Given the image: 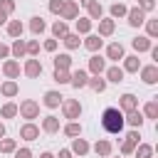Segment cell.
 <instances>
[{
    "label": "cell",
    "mask_w": 158,
    "mask_h": 158,
    "mask_svg": "<svg viewBox=\"0 0 158 158\" xmlns=\"http://www.w3.org/2000/svg\"><path fill=\"white\" fill-rule=\"evenodd\" d=\"M123 114L116 109V106H109V109H104V114H101V128L106 131V133H121L123 131Z\"/></svg>",
    "instance_id": "obj_1"
},
{
    "label": "cell",
    "mask_w": 158,
    "mask_h": 158,
    "mask_svg": "<svg viewBox=\"0 0 158 158\" xmlns=\"http://www.w3.org/2000/svg\"><path fill=\"white\" fill-rule=\"evenodd\" d=\"M62 114H64V118L77 121L81 116V101L79 99H64L62 101Z\"/></svg>",
    "instance_id": "obj_2"
},
{
    "label": "cell",
    "mask_w": 158,
    "mask_h": 158,
    "mask_svg": "<svg viewBox=\"0 0 158 158\" xmlns=\"http://www.w3.org/2000/svg\"><path fill=\"white\" fill-rule=\"evenodd\" d=\"M17 114H20L22 118L32 121V118H37V116H40V104H37L35 99H25V101L17 106Z\"/></svg>",
    "instance_id": "obj_3"
},
{
    "label": "cell",
    "mask_w": 158,
    "mask_h": 158,
    "mask_svg": "<svg viewBox=\"0 0 158 158\" xmlns=\"http://www.w3.org/2000/svg\"><path fill=\"white\" fill-rule=\"evenodd\" d=\"M138 143H141V133H138V128H133L123 138V143H121V156H133V151H136Z\"/></svg>",
    "instance_id": "obj_4"
},
{
    "label": "cell",
    "mask_w": 158,
    "mask_h": 158,
    "mask_svg": "<svg viewBox=\"0 0 158 158\" xmlns=\"http://www.w3.org/2000/svg\"><path fill=\"white\" fill-rule=\"evenodd\" d=\"M116 109H118L121 114L136 111V109H138V96H136V94H128V91H126V94H121V96H118V106H116Z\"/></svg>",
    "instance_id": "obj_5"
},
{
    "label": "cell",
    "mask_w": 158,
    "mask_h": 158,
    "mask_svg": "<svg viewBox=\"0 0 158 158\" xmlns=\"http://www.w3.org/2000/svg\"><path fill=\"white\" fill-rule=\"evenodd\" d=\"M89 72H91V77H101L106 72V59L101 54H91L89 57Z\"/></svg>",
    "instance_id": "obj_6"
},
{
    "label": "cell",
    "mask_w": 158,
    "mask_h": 158,
    "mask_svg": "<svg viewBox=\"0 0 158 158\" xmlns=\"http://www.w3.org/2000/svg\"><path fill=\"white\" fill-rule=\"evenodd\" d=\"M20 138H22V141H37V138H40V126L32 123V121L22 123V126H20Z\"/></svg>",
    "instance_id": "obj_7"
},
{
    "label": "cell",
    "mask_w": 158,
    "mask_h": 158,
    "mask_svg": "<svg viewBox=\"0 0 158 158\" xmlns=\"http://www.w3.org/2000/svg\"><path fill=\"white\" fill-rule=\"evenodd\" d=\"M126 22H128L131 27H141V25L146 22V12H143L141 7H128V12H126Z\"/></svg>",
    "instance_id": "obj_8"
},
{
    "label": "cell",
    "mask_w": 158,
    "mask_h": 158,
    "mask_svg": "<svg viewBox=\"0 0 158 158\" xmlns=\"http://www.w3.org/2000/svg\"><path fill=\"white\" fill-rule=\"evenodd\" d=\"M22 72H25V77H30V79H37V77L42 74V62H40V59H35V57H30V59L25 62Z\"/></svg>",
    "instance_id": "obj_9"
},
{
    "label": "cell",
    "mask_w": 158,
    "mask_h": 158,
    "mask_svg": "<svg viewBox=\"0 0 158 158\" xmlns=\"http://www.w3.org/2000/svg\"><path fill=\"white\" fill-rule=\"evenodd\" d=\"M62 101H64V96H62L57 89H49V91H44V96H42V104H44L47 109H57V106H62Z\"/></svg>",
    "instance_id": "obj_10"
},
{
    "label": "cell",
    "mask_w": 158,
    "mask_h": 158,
    "mask_svg": "<svg viewBox=\"0 0 158 158\" xmlns=\"http://www.w3.org/2000/svg\"><path fill=\"white\" fill-rule=\"evenodd\" d=\"M126 57V52H123V44L121 42H111L109 47H106V57L104 59H111V62H121Z\"/></svg>",
    "instance_id": "obj_11"
},
{
    "label": "cell",
    "mask_w": 158,
    "mask_h": 158,
    "mask_svg": "<svg viewBox=\"0 0 158 158\" xmlns=\"http://www.w3.org/2000/svg\"><path fill=\"white\" fill-rule=\"evenodd\" d=\"M64 22L67 20H77L79 17V5L74 2V0H64V7H62V15H59Z\"/></svg>",
    "instance_id": "obj_12"
},
{
    "label": "cell",
    "mask_w": 158,
    "mask_h": 158,
    "mask_svg": "<svg viewBox=\"0 0 158 158\" xmlns=\"http://www.w3.org/2000/svg\"><path fill=\"white\" fill-rule=\"evenodd\" d=\"M123 62V74H136L138 69H141V59H138V54H128V57H123L121 59Z\"/></svg>",
    "instance_id": "obj_13"
},
{
    "label": "cell",
    "mask_w": 158,
    "mask_h": 158,
    "mask_svg": "<svg viewBox=\"0 0 158 158\" xmlns=\"http://www.w3.org/2000/svg\"><path fill=\"white\" fill-rule=\"evenodd\" d=\"M20 72H22V69H20V62H17V59H5V62H2V74H5L7 79H17Z\"/></svg>",
    "instance_id": "obj_14"
},
{
    "label": "cell",
    "mask_w": 158,
    "mask_h": 158,
    "mask_svg": "<svg viewBox=\"0 0 158 158\" xmlns=\"http://www.w3.org/2000/svg\"><path fill=\"white\" fill-rule=\"evenodd\" d=\"M141 79H143V84H156L158 81V64L141 67Z\"/></svg>",
    "instance_id": "obj_15"
},
{
    "label": "cell",
    "mask_w": 158,
    "mask_h": 158,
    "mask_svg": "<svg viewBox=\"0 0 158 158\" xmlns=\"http://www.w3.org/2000/svg\"><path fill=\"white\" fill-rule=\"evenodd\" d=\"M86 81H89V72H84V69H74L72 77H69V84H72L74 89H84Z\"/></svg>",
    "instance_id": "obj_16"
},
{
    "label": "cell",
    "mask_w": 158,
    "mask_h": 158,
    "mask_svg": "<svg viewBox=\"0 0 158 158\" xmlns=\"http://www.w3.org/2000/svg\"><path fill=\"white\" fill-rule=\"evenodd\" d=\"M72 156H86L89 151H91V146L86 143V138H81V136H77V138H72Z\"/></svg>",
    "instance_id": "obj_17"
},
{
    "label": "cell",
    "mask_w": 158,
    "mask_h": 158,
    "mask_svg": "<svg viewBox=\"0 0 158 158\" xmlns=\"http://www.w3.org/2000/svg\"><path fill=\"white\" fill-rule=\"evenodd\" d=\"M114 30H116V20H111V17H101L99 20V37H111Z\"/></svg>",
    "instance_id": "obj_18"
},
{
    "label": "cell",
    "mask_w": 158,
    "mask_h": 158,
    "mask_svg": "<svg viewBox=\"0 0 158 158\" xmlns=\"http://www.w3.org/2000/svg\"><path fill=\"white\" fill-rule=\"evenodd\" d=\"M131 47L136 49V54H141V52H148V49L153 47V42H151L146 35H138V37H133V40H131Z\"/></svg>",
    "instance_id": "obj_19"
},
{
    "label": "cell",
    "mask_w": 158,
    "mask_h": 158,
    "mask_svg": "<svg viewBox=\"0 0 158 158\" xmlns=\"http://www.w3.org/2000/svg\"><path fill=\"white\" fill-rule=\"evenodd\" d=\"M104 74H106V81H111V84H121V81H123V77H126V74H123V69H121L118 64L106 67V72H104Z\"/></svg>",
    "instance_id": "obj_20"
},
{
    "label": "cell",
    "mask_w": 158,
    "mask_h": 158,
    "mask_svg": "<svg viewBox=\"0 0 158 158\" xmlns=\"http://www.w3.org/2000/svg\"><path fill=\"white\" fill-rule=\"evenodd\" d=\"M111 151H114V146H111V141H106V138H99V141L94 143V153H96L99 158H109Z\"/></svg>",
    "instance_id": "obj_21"
},
{
    "label": "cell",
    "mask_w": 158,
    "mask_h": 158,
    "mask_svg": "<svg viewBox=\"0 0 158 158\" xmlns=\"http://www.w3.org/2000/svg\"><path fill=\"white\" fill-rule=\"evenodd\" d=\"M84 47H86L89 52H94V54H96V52L104 47V37H99V35H91V32H89V35H86V40H84Z\"/></svg>",
    "instance_id": "obj_22"
},
{
    "label": "cell",
    "mask_w": 158,
    "mask_h": 158,
    "mask_svg": "<svg viewBox=\"0 0 158 158\" xmlns=\"http://www.w3.org/2000/svg\"><path fill=\"white\" fill-rule=\"evenodd\" d=\"M143 114L136 109V111H128V114H123V123H128V126H133V128H141L143 126Z\"/></svg>",
    "instance_id": "obj_23"
},
{
    "label": "cell",
    "mask_w": 158,
    "mask_h": 158,
    "mask_svg": "<svg viewBox=\"0 0 158 158\" xmlns=\"http://www.w3.org/2000/svg\"><path fill=\"white\" fill-rule=\"evenodd\" d=\"M0 94H2V96H7V99L17 96V94H20V86H17V81H15V79H7V81H2V84H0Z\"/></svg>",
    "instance_id": "obj_24"
},
{
    "label": "cell",
    "mask_w": 158,
    "mask_h": 158,
    "mask_svg": "<svg viewBox=\"0 0 158 158\" xmlns=\"http://www.w3.org/2000/svg\"><path fill=\"white\" fill-rule=\"evenodd\" d=\"M40 128H42L44 133H57V131H59V118L49 114V116L42 118V126H40Z\"/></svg>",
    "instance_id": "obj_25"
},
{
    "label": "cell",
    "mask_w": 158,
    "mask_h": 158,
    "mask_svg": "<svg viewBox=\"0 0 158 158\" xmlns=\"http://www.w3.org/2000/svg\"><path fill=\"white\" fill-rule=\"evenodd\" d=\"M86 12H89L86 17H89L91 22H99V20L104 17V7H101V2H99V0H96V2H91V5L86 7Z\"/></svg>",
    "instance_id": "obj_26"
},
{
    "label": "cell",
    "mask_w": 158,
    "mask_h": 158,
    "mask_svg": "<svg viewBox=\"0 0 158 158\" xmlns=\"http://www.w3.org/2000/svg\"><path fill=\"white\" fill-rule=\"evenodd\" d=\"M44 30H47V22H44V20H42L40 15H35V17H30V32H32L35 37H37V35H42Z\"/></svg>",
    "instance_id": "obj_27"
},
{
    "label": "cell",
    "mask_w": 158,
    "mask_h": 158,
    "mask_svg": "<svg viewBox=\"0 0 158 158\" xmlns=\"http://www.w3.org/2000/svg\"><path fill=\"white\" fill-rule=\"evenodd\" d=\"M22 32H25V25H22L20 20H10V22H7V35H10L12 40H20Z\"/></svg>",
    "instance_id": "obj_28"
},
{
    "label": "cell",
    "mask_w": 158,
    "mask_h": 158,
    "mask_svg": "<svg viewBox=\"0 0 158 158\" xmlns=\"http://www.w3.org/2000/svg\"><path fill=\"white\" fill-rule=\"evenodd\" d=\"M106 84H109V81H106L104 77H89V81H86V86L94 89L96 94H104V91H106Z\"/></svg>",
    "instance_id": "obj_29"
},
{
    "label": "cell",
    "mask_w": 158,
    "mask_h": 158,
    "mask_svg": "<svg viewBox=\"0 0 158 158\" xmlns=\"http://www.w3.org/2000/svg\"><path fill=\"white\" fill-rule=\"evenodd\" d=\"M91 25H94V22H91L89 17H77V20H74L77 35H89V32H91Z\"/></svg>",
    "instance_id": "obj_30"
},
{
    "label": "cell",
    "mask_w": 158,
    "mask_h": 158,
    "mask_svg": "<svg viewBox=\"0 0 158 158\" xmlns=\"http://www.w3.org/2000/svg\"><path fill=\"white\" fill-rule=\"evenodd\" d=\"M62 42H64L67 49H79V44H81V40H79L77 32H67V35L62 37Z\"/></svg>",
    "instance_id": "obj_31"
},
{
    "label": "cell",
    "mask_w": 158,
    "mask_h": 158,
    "mask_svg": "<svg viewBox=\"0 0 158 158\" xmlns=\"http://www.w3.org/2000/svg\"><path fill=\"white\" fill-rule=\"evenodd\" d=\"M69 67H72V57H69L67 52L54 54V69H67V72H69Z\"/></svg>",
    "instance_id": "obj_32"
},
{
    "label": "cell",
    "mask_w": 158,
    "mask_h": 158,
    "mask_svg": "<svg viewBox=\"0 0 158 158\" xmlns=\"http://www.w3.org/2000/svg\"><path fill=\"white\" fill-rule=\"evenodd\" d=\"M109 12H111V20H121V17H126L128 7H126L123 2H114V5L109 7Z\"/></svg>",
    "instance_id": "obj_33"
},
{
    "label": "cell",
    "mask_w": 158,
    "mask_h": 158,
    "mask_svg": "<svg viewBox=\"0 0 158 158\" xmlns=\"http://www.w3.org/2000/svg\"><path fill=\"white\" fill-rule=\"evenodd\" d=\"M10 54L15 57V59H22L27 52H25V40H15L12 44H10Z\"/></svg>",
    "instance_id": "obj_34"
},
{
    "label": "cell",
    "mask_w": 158,
    "mask_h": 158,
    "mask_svg": "<svg viewBox=\"0 0 158 158\" xmlns=\"http://www.w3.org/2000/svg\"><path fill=\"white\" fill-rule=\"evenodd\" d=\"M67 32H69V27H67V22H64V20H57V22L52 25V35H54V40H62Z\"/></svg>",
    "instance_id": "obj_35"
},
{
    "label": "cell",
    "mask_w": 158,
    "mask_h": 158,
    "mask_svg": "<svg viewBox=\"0 0 158 158\" xmlns=\"http://www.w3.org/2000/svg\"><path fill=\"white\" fill-rule=\"evenodd\" d=\"M0 116H2V118H15V116H17V104H15V101H7V104H2V109H0Z\"/></svg>",
    "instance_id": "obj_36"
},
{
    "label": "cell",
    "mask_w": 158,
    "mask_h": 158,
    "mask_svg": "<svg viewBox=\"0 0 158 158\" xmlns=\"http://www.w3.org/2000/svg\"><path fill=\"white\" fill-rule=\"evenodd\" d=\"M143 118H158V101L156 99H151L143 106Z\"/></svg>",
    "instance_id": "obj_37"
},
{
    "label": "cell",
    "mask_w": 158,
    "mask_h": 158,
    "mask_svg": "<svg viewBox=\"0 0 158 158\" xmlns=\"http://www.w3.org/2000/svg\"><path fill=\"white\" fill-rule=\"evenodd\" d=\"M64 136H69V138L81 136V123H79V121H69V123L64 126Z\"/></svg>",
    "instance_id": "obj_38"
},
{
    "label": "cell",
    "mask_w": 158,
    "mask_h": 158,
    "mask_svg": "<svg viewBox=\"0 0 158 158\" xmlns=\"http://www.w3.org/2000/svg\"><path fill=\"white\" fill-rule=\"evenodd\" d=\"M133 156H136V158H153V146H148V143H138L136 151H133Z\"/></svg>",
    "instance_id": "obj_39"
},
{
    "label": "cell",
    "mask_w": 158,
    "mask_h": 158,
    "mask_svg": "<svg viewBox=\"0 0 158 158\" xmlns=\"http://www.w3.org/2000/svg\"><path fill=\"white\" fill-rule=\"evenodd\" d=\"M143 25H146V37L153 42V40L158 37V20H146Z\"/></svg>",
    "instance_id": "obj_40"
},
{
    "label": "cell",
    "mask_w": 158,
    "mask_h": 158,
    "mask_svg": "<svg viewBox=\"0 0 158 158\" xmlns=\"http://www.w3.org/2000/svg\"><path fill=\"white\" fill-rule=\"evenodd\" d=\"M15 151H17L15 138H0V153H15Z\"/></svg>",
    "instance_id": "obj_41"
},
{
    "label": "cell",
    "mask_w": 158,
    "mask_h": 158,
    "mask_svg": "<svg viewBox=\"0 0 158 158\" xmlns=\"http://www.w3.org/2000/svg\"><path fill=\"white\" fill-rule=\"evenodd\" d=\"M69 77H72V72H67V69H54V74H52V79L57 84H69Z\"/></svg>",
    "instance_id": "obj_42"
},
{
    "label": "cell",
    "mask_w": 158,
    "mask_h": 158,
    "mask_svg": "<svg viewBox=\"0 0 158 158\" xmlns=\"http://www.w3.org/2000/svg\"><path fill=\"white\" fill-rule=\"evenodd\" d=\"M25 52H27L30 57H37V54H40V42H37V40L25 42Z\"/></svg>",
    "instance_id": "obj_43"
},
{
    "label": "cell",
    "mask_w": 158,
    "mask_h": 158,
    "mask_svg": "<svg viewBox=\"0 0 158 158\" xmlns=\"http://www.w3.org/2000/svg\"><path fill=\"white\" fill-rule=\"evenodd\" d=\"M0 12L10 17V15L15 12V0H0Z\"/></svg>",
    "instance_id": "obj_44"
},
{
    "label": "cell",
    "mask_w": 158,
    "mask_h": 158,
    "mask_svg": "<svg viewBox=\"0 0 158 158\" xmlns=\"http://www.w3.org/2000/svg\"><path fill=\"white\" fill-rule=\"evenodd\" d=\"M49 12L52 15H62V7H64V0H49Z\"/></svg>",
    "instance_id": "obj_45"
},
{
    "label": "cell",
    "mask_w": 158,
    "mask_h": 158,
    "mask_svg": "<svg viewBox=\"0 0 158 158\" xmlns=\"http://www.w3.org/2000/svg\"><path fill=\"white\" fill-rule=\"evenodd\" d=\"M136 7H141L143 12H151V10H156V0H138Z\"/></svg>",
    "instance_id": "obj_46"
},
{
    "label": "cell",
    "mask_w": 158,
    "mask_h": 158,
    "mask_svg": "<svg viewBox=\"0 0 158 158\" xmlns=\"http://www.w3.org/2000/svg\"><path fill=\"white\" fill-rule=\"evenodd\" d=\"M57 44H59V42L52 37V40H44V42H42V49H44V52H57Z\"/></svg>",
    "instance_id": "obj_47"
},
{
    "label": "cell",
    "mask_w": 158,
    "mask_h": 158,
    "mask_svg": "<svg viewBox=\"0 0 158 158\" xmlns=\"http://www.w3.org/2000/svg\"><path fill=\"white\" fill-rule=\"evenodd\" d=\"M15 158H32V151L30 148H17L15 151Z\"/></svg>",
    "instance_id": "obj_48"
},
{
    "label": "cell",
    "mask_w": 158,
    "mask_h": 158,
    "mask_svg": "<svg viewBox=\"0 0 158 158\" xmlns=\"http://www.w3.org/2000/svg\"><path fill=\"white\" fill-rule=\"evenodd\" d=\"M7 57H10V47L0 42V59H7Z\"/></svg>",
    "instance_id": "obj_49"
},
{
    "label": "cell",
    "mask_w": 158,
    "mask_h": 158,
    "mask_svg": "<svg viewBox=\"0 0 158 158\" xmlns=\"http://www.w3.org/2000/svg\"><path fill=\"white\" fill-rule=\"evenodd\" d=\"M54 158H72V151H69V148H62V151H59Z\"/></svg>",
    "instance_id": "obj_50"
},
{
    "label": "cell",
    "mask_w": 158,
    "mask_h": 158,
    "mask_svg": "<svg viewBox=\"0 0 158 158\" xmlns=\"http://www.w3.org/2000/svg\"><path fill=\"white\" fill-rule=\"evenodd\" d=\"M91 2H96V0H79V2H77V5H81V7H89V5H91Z\"/></svg>",
    "instance_id": "obj_51"
},
{
    "label": "cell",
    "mask_w": 158,
    "mask_h": 158,
    "mask_svg": "<svg viewBox=\"0 0 158 158\" xmlns=\"http://www.w3.org/2000/svg\"><path fill=\"white\" fill-rule=\"evenodd\" d=\"M0 138H5V123L0 121Z\"/></svg>",
    "instance_id": "obj_52"
},
{
    "label": "cell",
    "mask_w": 158,
    "mask_h": 158,
    "mask_svg": "<svg viewBox=\"0 0 158 158\" xmlns=\"http://www.w3.org/2000/svg\"><path fill=\"white\" fill-rule=\"evenodd\" d=\"M0 25H7V15H2V12H0Z\"/></svg>",
    "instance_id": "obj_53"
},
{
    "label": "cell",
    "mask_w": 158,
    "mask_h": 158,
    "mask_svg": "<svg viewBox=\"0 0 158 158\" xmlns=\"http://www.w3.org/2000/svg\"><path fill=\"white\" fill-rule=\"evenodd\" d=\"M40 158H54V156H52L49 151H44V153H40Z\"/></svg>",
    "instance_id": "obj_54"
}]
</instances>
